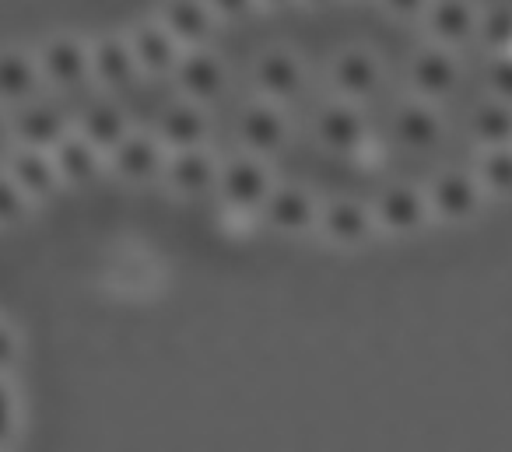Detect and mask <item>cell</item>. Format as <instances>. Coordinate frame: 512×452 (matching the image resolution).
I'll list each match as a JSON object with an SVG mask.
<instances>
[{"label":"cell","mask_w":512,"mask_h":452,"mask_svg":"<svg viewBox=\"0 0 512 452\" xmlns=\"http://www.w3.org/2000/svg\"><path fill=\"white\" fill-rule=\"evenodd\" d=\"M50 158L53 169H57L60 190H88L106 172V155L95 144H88L81 134H74V130L50 151Z\"/></svg>","instance_id":"44dd1931"},{"label":"cell","mask_w":512,"mask_h":452,"mask_svg":"<svg viewBox=\"0 0 512 452\" xmlns=\"http://www.w3.org/2000/svg\"><path fill=\"white\" fill-rule=\"evenodd\" d=\"M316 228H320L323 239H330L334 246L355 249L376 235V218H372V207L365 204V200L330 197L327 204H320Z\"/></svg>","instance_id":"5bb4252c"},{"label":"cell","mask_w":512,"mask_h":452,"mask_svg":"<svg viewBox=\"0 0 512 452\" xmlns=\"http://www.w3.org/2000/svg\"><path fill=\"white\" fill-rule=\"evenodd\" d=\"M151 134L162 141L165 151H186V148H207V134H211V116L197 102L176 99L158 113L155 130Z\"/></svg>","instance_id":"ffe728a7"},{"label":"cell","mask_w":512,"mask_h":452,"mask_svg":"<svg viewBox=\"0 0 512 452\" xmlns=\"http://www.w3.org/2000/svg\"><path fill=\"white\" fill-rule=\"evenodd\" d=\"M172 81L179 88V99L197 102V106L207 109L228 92V67L207 46L204 50H186L179 57L176 71H172Z\"/></svg>","instance_id":"ba28073f"},{"label":"cell","mask_w":512,"mask_h":452,"mask_svg":"<svg viewBox=\"0 0 512 452\" xmlns=\"http://www.w3.org/2000/svg\"><path fill=\"white\" fill-rule=\"evenodd\" d=\"M484 81H488V95L491 99H502L512 106V53H502V57H488V71H484Z\"/></svg>","instance_id":"4dcf8cb0"},{"label":"cell","mask_w":512,"mask_h":452,"mask_svg":"<svg viewBox=\"0 0 512 452\" xmlns=\"http://www.w3.org/2000/svg\"><path fill=\"white\" fill-rule=\"evenodd\" d=\"M25 354V340L11 319L0 316V375H11Z\"/></svg>","instance_id":"1f68e13d"},{"label":"cell","mask_w":512,"mask_h":452,"mask_svg":"<svg viewBox=\"0 0 512 452\" xmlns=\"http://www.w3.org/2000/svg\"><path fill=\"white\" fill-rule=\"evenodd\" d=\"M46 95L39 81L36 53L25 46H0V109H18Z\"/></svg>","instance_id":"7402d4cb"},{"label":"cell","mask_w":512,"mask_h":452,"mask_svg":"<svg viewBox=\"0 0 512 452\" xmlns=\"http://www.w3.org/2000/svg\"><path fill=\"white\" fill-rule=\"evenodd\" d=\"M165 158H169V151L162 148V141H158L155 134H148V130H130V134L106 155V172H113V176L127 186H148L162 179Z\"/></svg>","instance_id":"5b68a950"},{"label":"cell","mask_w":512,"mask_h":452,"mask_svg":"<svg viewBox=\"0 0 512 452\" xmlns=\"http://www.w3.org/2000/svg\"><path fill=\"white\" fill-rule=\"evenodd\" d=\"M260 218H264L267 225H271V232H278V235H306L316 228L320 200H316L306 186L274 183V190L267 193L264 207H260Z\"/></svg>","instance_id":"30bf717a"},{"label":"cell","mask_w":512,"mask_h":452,"mask_svg":"<svg viewBox=\"0 0 512 452\" xmlns=\"http://www.w3.org/2000/svg\"><path fill=\"white\" fill-rule=\"evenodd\" d=\"M36 67L39 81L46 92L71 95L78 88L92 85V67H88V43L71 32H57V36L43 39L36 46Z\"/></svg>","instance_id":"6da1fadb"},{"label":"cell","mask_w":512,"mask_h":452,"mask_svg":"<svg viewBox=\"0 0 512 452\" xmlns=\"http://www.w3.org/2000/svg\"><path fill=\"white\" fill-rule=\"evenodd\" d=\"M383 85V64L372 50H362V46H351V50H341L330 64V88L341 102H358L372 99Z\"/></svg>","instance_id":"7c38bea8"},{"label":"cell","mask_w":512,"mask_h":452,"mask_svg":"<svg viewBox=\"0 0 512 452\" xmlns=\"http://www.w3.org/2000/svg\"><path fill=\"white\" fill-rule=\"evenodd\" d=\"M158 25L179 43V50H204L211 43L218 18L211 15L204 0H165L158 11Z\"/></svg>","instance_id":"603a6c76"},{"label":"cell","mask_w":512,"mask_h":452,"mask_svg":"<svg viewBox=\"0 0 512 452\" xmlns=\"http://www.w3.org/2000/svg\"><path fill=\"white\" fill-rule=\"evenodd\" d=\"M477 15H481V8H477L474 0H432L421 25L428 32V43L456 53L467 43H474Z\"/></svg>","instance_id":"9a60e30c"},{"label":"cell","mask_w":512,"mask_h":452,"mask_svg":"<svg viewBox=\"0 0 512 452\" xmlns=\"http://www.w3.org/2000/svg\"><path fill=\"white\" fill-rule=\"evenodd\" d=\"M8 123H11V144H18V148H39V151H53L74 130L71 116L53 99H46V95L11 109Z\"/></svg>","instance_id":"3957f363"},{"label":"cell","mask_w":512,"mask_h":452,"mask_svg":"<svg viewBox=\"0 0 512 452\" xmlns=\"http://www.w3.org/2000/svg\"><path fill=\"white\" fill-rule=\"evenodd\" d=\"M253 88L264 102L285 106L306 88V67L292 50L274 46V50H264L253 60Z\"/></svg>","instance_id":"8fae6325"},{"label":"cell","mask_w":512,"mask_h":452,"mask_svg":"<svg viewBox=\"0 0 512 452\" xmlns=\"http://www.w3.org/2000/svg\"><path fill=\"white\" fill-rule=\"evenodd\" d=\"M274 190V176L271 165L256 155H232L218 165V183H214V193L218 200L235 214H260L267 193Z\"/></svg>","instance_id":"7a4b0ae2"},{"label":"cell","mask_w":512,"mask_h":452,"mask_svg":"<svg viewBox=\"0 0 512 452\" xmlns=\"http://www.w3.org/2000/svg\"><path fill=\"white\" fill-rule=\"evenodd\" d=\"M372 218H376V232H386V235H418L421 228L428 225V200H425V190L411 183H390L376 193L372 200Z\"/></svg>","instance_id":"8992f818"},{"label":"cell","mask_w":512,"mask_h":452,"mask_svg":"<svg viewBox=\"0 0 512 452\" xmlns=\"http://www.w3.org/2000/svg\"><path fill=\"white\" fill-rule=\"evenodd\" d=\"M302 4H306V8H330L334 0H302Z\"/></svg>","instance_id":"8d00e7d4"},{"label":"cell","mask_w":512,"mask_h":452,"mask_svg":"<svg viewBox=\"0 0 512 452\" xmlns=\"http://www.w3.org/2000/svg\"><path fill=\"white\" fill-rule=\"evenodd\" d=\"M0 169L8 172V179L22 190V197L29 200L32 207L53 200V193L60 190V179H57V169H53L50 151L18 148V144H11L8 155L0 158Z\"/></svg>","instance_id":"4fadbf2b"},{"label":"cell","mask_w":512,"mask_h":452,"mask_svg":"<svg viewBox=\"0 0 512 452\" xmlns=\"http://www.w3.org/2000/svg\"><path fill=\"white\" fill-rule=\"evenodd\" d=\"M207 8H211V15L221 22H242V18H249L256 11V0H204Z\"/></svg>","instance_id":"d6a6232c"},{"label":"cell","mask_w":512,"mask_h":452,"mask_svg":"<svg viewBox=\"0 0 512 452\" xmlns=\"http://www.w3.org/2000/svg\"><path fill=\"white\" fill-rule=\"evenodd\" d=\"M130 130H134L130 127V116H127V109L116 102V95H99V99H92L78 113V120H74V134H81L88 144H95L102 155H109Z\"/></svg>","instance_id":"cb8c5ba5"},{"label":"cell","mask_w":512,"mask_h":452,"mask_svg":"<svg viewBox=\"0 0 512 452\" xmlns=\"http://www.w3.org/2000/svg\"><path fill=\"white\" fill-rule=\"evenodd\" d=\"M467 130L477 148H505V144H512V106L488 95L470 109Z\"/></svg>","instance_id":"484cf974"},{"label":"cell","mask_w":512,"mask_h":452,"mask_svg":"<svg viewBox=\"0 0 512 452\" xmlns=\"http://www.w3.org/2000/svg\"><path fill=\"white\" fill-rule=\"evenodd\" d=\"M29 214H32V204L22 197V190L11 183L8 172L0 169V232H11V228H18L25 218H29Z\"/></svg>","instance_id":"f546056e"},{"label":"cell","mask_w":512,"mask_h":452,"mask_svg":"<svg viewBox=\"0 0 512 452\" xmlns=\"http://www.w3.org/2000/svg\"><path fill=\"white\" fill-rule=\"evenodd\" d=\"M22 435V400L11 375H0V452H8Z\"/></svg>","instance_id":"f1b7e54d"},{"label":"cell","mask_w":512,"mask_h":452,"mask_svg":"<svg viewBox=\"0 0 512 452\" xmlns=\"http://www.w3.org/2000/svg\"><path fill=\"white\" fill-rule=\"evenodd\" d=\"M88 67H92V85H99L102 95L127 92L141 78L134 53L127 46V36H102L95 43H88Z\"/></svg>","instance_id":"2e32d148"},{"label":"cell","mask_w":512,"mask_h":452,"mask_svg":"<svg viewBox=\"0 0 512 452\" xmlns=\"http://www.w3.org/2000/svg\"><path fill=\"white\" fill-rule=\"evenodd\" d=\"M470 172L481 183L484 197H512V144H505V148H481L477 151V165Z\"/></svg>","instance_id":"4316f807"},{"label":"cell","mask_w":512,"mask_h":452,"mask_svg":"<svg viewBox=\"0 0 512 452\" xmlns=\"http://www.w3.org/2000/svg\"><path fill=\"white\" fill-rule=\"evenodd\" d=\"M407 85H411L414 99L435 106L460 88V60H456L453 50H442V46H421L407 60Z\"/></svg>","instance_id":"52a82bcc"},{"label":"cell","mask_w":512,"mask_h":452,"mask_svg":"<svg viewBox=\"0 0 512 452\" xmlns=\"http://www.w3.org/2000/svg\"><path fill=\"white\" fill-rule=\"evenodd\" d=\"M393 141L411 155H432L442 144V116L435 113V106L421 99H411L407 106H400L393 113Z\"/></svg>","instance_id":"d4e9b609"},{"label":"cell","mask_w":512,"mask_h":452,"mask_svg":"<svg viewBox=\"0 0 512 452\" xmlns=\"http://www.w3.org/2000/svg\"><path fill=\"white\" fill-rule=\"evenodd\" d=\"M235 137H239L246 155H256L267 162V158L285 151L288 120H285V113H281V106L256 99V102H249V106H242L239 120H235Z\"/></svg>","instance_id":"9c48e42d"},{"label":"cell","mask_w":512,"mask_h":452,"mask_svg":"<svg viewBox=\"0 0 512 452\" xmlns=\"http://www.w3.org/2000/svg\"><path fill=\"white\" fill-rule=\"evenodd\" d=\"M474 43L481 46L488 57L512 53V4H495V8H488V11L477 15Z\"/></svg>","instance_id":"83f0119b"},{"label":"cell","mask_w":512,"mask_h":452,"mask_svg":"<svg viewBox=\"0 0 512 452\" xmlns=\"http://www.w3.org/2000/svg\"><path fill=\"white\" fill-rule=\"evenodd\" d=\"M11 151V123H8V109H0V158Z\"/></svg>","instance_id":"e575fe53"},{"label":"cell","mask_w":512,"mask_h":452,"mask_svg":"<svg viewBox=\"0 0 512 452\" xmlns=\"http://www.w3.org/2000/svg\"><path fill=\"white\" fill-rule=\"evenodd\" d=\"M123 36H127V46H130V53H134V64L141 78H172L183 50H179L176 39L158 25V18L134 25V29L123 32Z\"/></svg>","instance_id":"d6986e66"},{"label":"cell","mask_w":512,"mask_h":452,"mask_svg":"<svg viewBox=\"0 0 512 452\" xmlns=\"http://www.w3.org/2000/svg\"><path fill=\"white\" fill-rule=\"evenodd\" d=\"M295 0H256V8H288Z\"/></svg>","instance_id":"d590c367"},{"label":"cell","mask_w":512,"mask_h":452,"mask_svg":"<svg viewBox=\"0 0 512 452\" xmlns=\"http://www.w3.org/2000/svg\"><path fill=\"white\" fill-rule=\"evenodd\" d=\"M432 0H379V8L397 22H421Z\"/></svg>","instance_id":"836d02e7"},{"label":"cell","mask_w":512,"mask_h":452,"mask_svg":"<svg viewBox=\"0 0 512 452\" xmlns=\"http://www.w3.org/2000/svg\"><path fill=\"white\" fill-rule=\"evenodd\" d=\"M218 165L221 162L207 148L169 151L162 183L169 186L176 197H186V200L207 197V193H214V183H218Z\"/></svg>","instance_id":"e0dca14e"},{"label":"cell","mask_w":512,"mask_h":452,"mask_svg":"<svg viewBox=\"0 0 512 452\" xmlns=\"http://www.w3.org/2000/svg\"><path fill=\"white\" fill-rule=\"evenodd\" d=\"M428 214L449 225H463L470 221L484 204V190L470 169H442L425 186Z\"/></svg>","instance_id":"277c9868"},{"label":"cell","mask_w":512,"mask_h":452,"mask_svg":"<svg viewBox=\"0 0 512 452\" xmlns=\"http://www.w3.org/2000/svg\"><path fill=\"white\" fill-rule=\"evenodd\" d=\"M365 137H369V127H365V116L358 113V106L351 102H327L316 116V141H320L323 151L330 155L351 158L365 148Z\"/></svg>","instance_id":"ac0fdd59"}]
</instances>
